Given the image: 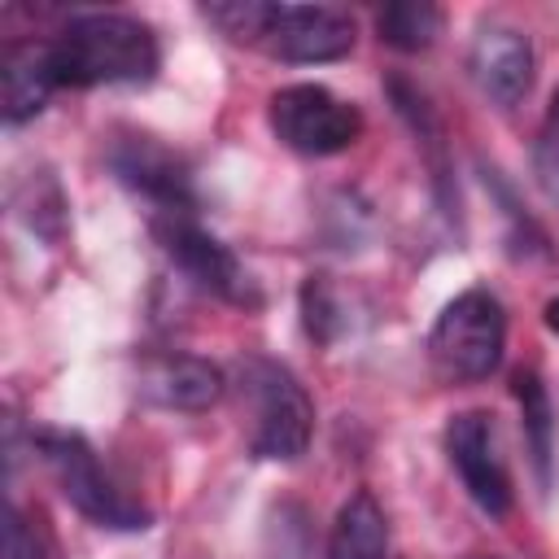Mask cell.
Masks as SVG:
<instances>
[{"label":"cell","mask_w":559,"mask_h":559,"mask_svg":"<svg viewBox=\"0 0 559 559\" xmlns=\"http://www.w3.org/2000/svg\"><path fill=\"white\" fill-rule=\"evenodd\" d=\"M240 389L249 406V450L275 463L301 459L314 432V402L301 380L271 358H253L240 367Z\"/></svg>","instance_id":"7a4b0ae2"},{"label":"cell","mask_w":559,"mask_h":559,"mask_svg":"<svg viewBox=\"0 0 559 559\" xmlns=\"http://www.w3.org/2000/svg\"><path fill=\"white\" fill-rule=\"evenodd\" d=\"M266 118H271L275 140L301 157H332V153L349 148L362 131V114L319 83L280 87L271 96Z\"/></svg>","instance_id":"5b68a950"},{"label":"cell","mask_w":559,"mask_h":559,"mask_svg":"<svg viewBox=\"0 0 559 559\" xmlns=\"http://www.w3.org/2000/svg\"><path fill=\"white\" fill-rule=\"evenodd\" d=\"M258 48L280 61H336L354 48V22L332 4H271Z\"/></svg>","instance_id":"52a82bcc"},{"label":"cell","mask_w":559,"mask_h":559,"mask_svg":"<svg viewBox=\"0 0 559 559\" xmlns=\"http://www.w3.org/2000/svg\"><path fill=\"white\" fill-rule=\"evenodd\" d=\"M210 26H218L227 39L236 44H258L262 39V26H266V13H271V0H227V4H205L201 9Z\"/></svg>","instance_id":"2e32d148"},{"label":"cell","mask_w":559,"mask_h":559,"mask_svg":"<svg viewBox=\"0 0 559 559\" xmlns=\"http://www.w3.org/2000/svg\"><path fill=\"white\" fill-rule=\"evenodd\" d=\"M533 175L542 183V192L550 201H559V92L550 96V109L542 118L537 131V148H533Z\"/></svg>","instance_id":"e0dca14e"},{"label":"cell","mask_w":559,"mask_h":559,"mask_svg":"<svg viewBox=\"0 0 559 559\" xmlns=\"http://www.w3.org/2000/svg\"><path fill=\"white\" fill-rule=\"evenodd\" d=\"M467 70L493 105H515L533 83V44L515 26H480L467 52Z\"/></svg>","instance_id":"30bf717a"},{"label":"cell","mask_w":559,"mask_h":559,"mask_svg":"<svg viewBox=\"0 0 559 559\" xmlns=\"http://www.w3.org/2000/svg\"><path fill=\"white\" fill-rule=\"evenodd\" d=\"M301 310H306V332L314 341H332L341 332V314H336V301H332L323 280H310L301 288Z\"/></svg>","instance_id":"ac0fdd59"},{"label":"cell","mask_w":559,"mask_h":559,"mask_svg":"<svg viewBox=\"0 0 559 559\" xmlns=\"http://www.w3.org/2000/svg\"><path fill=\"white\" fill-rule=\"evenodd\" d=\"M4 559H44V542L39 533L26 524V515L9 502L4 511Z\"/></svg>","instance_id":"d6986e66"},{"label":"cell","mask_w":559,"mask_h":559,"mask_svg":"<svg viewBox=\"0 0 559 559\" xmlns=\"http://www.w3.org/2000/svg\"><path fill=\"white\" fill-rule=\"evenodd\" d=\"M376 31L397 52H424L441 31V9L428 0H393L376 13Z\"/></svg>","instance_id":"5bb4252c"},{"label":"cell","mask_w":559,"mask_h":559,"mask_svg":"<svg viewBox=\"0 0 559 559\" xmlns=\"http://www.w3.org/2000/svg\"><path fill=\"white\" fill-rule=\"evenodd\" d=\"M542 314H546V328H550V332H555V336H559V297H550V301H546V310H542Z\"/></svg>","instance_id":"ffe728a7"},{"label":"cell","mask_w":559,"mask_h":559,"mask_svg":"<svg viewBox=\"0 0 559 559\" xmlns=\"http://www.w3.org/2000/svg\"><path fill=\"white\" fill-rule=\"evenodd\" d=\"M445 454L467 489V498L485 515H507L511 511V476L498 454V432L485 411H463L445 428Z\"/></svg>","instance_id":"ba28073f"},{"label":"cell","mask_w":559,"mask_h":559,"mask_svg":"<svg viewBox=\"0 0 559 559\" xmlns=\"http://www.w3.org/2000/svg\"><path fill=\"white\" fill-rule=\"evenodd\" d=\"M35 450L44 454L61 498L87 515L92 524L100 528H118V533H135V528H148V507H140L127 489H118V480L100 467L96 450L79 437V432H52V428H39L35 432Z\"/></svg>","instance_id":"3957f363"},{"label":"cell","mask_w":559,"mask_h":559,"mask_svg":"<svg viewBox=\"0 0 559 559\" xmlns=\"http://www.w3.org/2000/svg\"><path fill=\"white\" fill-rule=\"evenodd\" d=\"M48 48L57 87L148 83L157 74V39L127 13H83Z\"/></svg>","instance_id":"6da1fadb"},{"label":"cell","mask_w":559,"mask_h":559,"mask_svg":"<svg viewBox=\"0 0 559 559\" xmlns=\"http://www.w3.org/2000/svg\"><path fill=\"white\" fill-rule=\"evenodd\" d=\"M223 384H227L223 371L197 354H162L140 376L144 397L170 411H205L223 397Z\"/></svg>","instance_id":"7c38bea8"},{"label":"cell","mask_w":559,"mask_h":559,"mask_svg":"<svg viewBox=\"0 0 559 559\" xmlns=\"http://www.w3.org/2000/svg\"><path fill=\"white\" fill-rule=\"evenodd\" d=\"M515 397H520V415H524V437L533 450V467L542 476V485L550 480V437H555V415H550V397L537 371H520L515 376Z\"/></svg>","instance_id":"9a60e30c"},{"label":"cell","mask_w":559,"mask_h":559,"mask_svg":"<svg viewBox=\"0 0 559 559\" xmlns=\"http://www.w3.org/2000/svg\"><path fill=\"white\" fill-rule=\"evenodd\" d=\"M52 87H57V70H52L48 44L17 39L4 48V57H0V114L9 127L31 122L48 105Z\"/></svg>","instance_id":"8fae6325"},{"label":"cell","mask_w":559,"mask_h":559,"mask_svg":"<svg viewBox=\"0 0 559 559\" xmlns=\"http://www.w3.org/2000/svg\"><path fill=\"white\" fill-rule=\"evenodd\" d=\"M153 231L162 240V249L170 253V262L210 297L231 301V306H258V288L249 280V271L236 262V253L214 240L210 231H201L188 214H170V218H153Z\"/></svg>","instance_id":"8992f818"},{"label":"cell","mask_w":559,"mask_h":559,"mask_svg":"<svg viewBox=\"0 0 559 559\" xmlns=\"http://www.w3.org/2000/svg\"><path fill=\"white\" fill-rule=\"evenodd\" d=\"M389 555V524L380 502L358 489L349 502H341L336 524H332V542H328V559H384Z\"/></svg>","instance_id":"4fadbf2b"},{"label":"cell","mask_w":559,"mask_h":559,"mask_svg":"<svg viewBox=\"0 0 559 559\" xmlns=\"http://www.w3.org/2000/svg\"><path fill=\"white\" fill-rule=\"evenodd\" d=\"M507 345V314L489 288L459 293L428 332V358L441 380H485L502 362Z\"/></svg>","instance_id":"277c9868"},{"label":"cell","mask_w":559,"mask_h":559,"mask_svg":"<svg viewBox=\"0 0 559 559\" xmlns=\"http://www.w3.org/2000/svg\"><path fill=\"white\" fill-rule=\"evenodd\" d=\"M476 559H498V555H476Z\"/></svg>","instance_id":"44dd1931"},{"label":"cell","mask_w":559,"mask_h":559,"mask_svg":"<svg viewBox=\"0 0 559 559\" xmlns=\"http://www.w3.org/2000/svg\"><path fill=\"white\" fill-rule=\"evenodd\" d=\"M109 166L118 175V183H127L131 192H140L157 214L153 218H170V214H188L192 210V179L188 166L157 144L153 135H127L109 148Z\"/></svg>","instance_id":"9c48e42d"}]
</instances>
